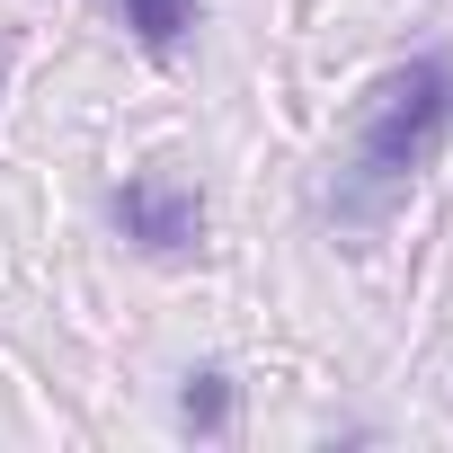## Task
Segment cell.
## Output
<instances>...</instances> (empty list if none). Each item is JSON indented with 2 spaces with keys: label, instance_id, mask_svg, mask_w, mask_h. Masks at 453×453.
Here are the masks:
<instances>
[{
  "label": "cell",
  "instance_id": "cell-1",
  "mask_svg": "<svg viewBox=\"0 0 453 453\" xmlns=\"http://www.w3.org/2000/svg\"><path fill=\"white\" fill-rule=\"evenodd\" d=\"M444 134H453V54L426 45L400 72H382L365 116H356V151H347V178L329 196L338 232H373V222L391 213V196L444 151Z\"/></svg>",
  "mask_w": 453,
  "mask_h": 453
},
{
  "label": "cell",
  "instance_id": "cell-3",
  "mask_svg": "<svg viewBox=\"0 0 453 453\" xmlns=\"http://www.w3.org/2000/svg\"><path fill=\"white\" fill-rule=\"evenodd\" d=\"M116 19L134 27V45H142L151 63H169V54L196 36V0H116Z\"/></svg>",
  "mask_w": 453,
  "mask_h": 453
},
{
  "label": "cell",
  "instance_id": "cell-2",
  "mask_svg": "<svg viewBox=\"0 0 453 453\" xmlns=\"http://www.w3.org/2000/svg\"><path fill=\"white\" fill-rule=\"evenodd\" d=\"M107 222H116L142 258H160V267H178V258L204 250V196H196L178 169H160V160L107 187Z\"/></svg>",
  "mask_w": 453,
  "mask_h": 453
},
{
  "label": "cell",
  "instance_id": "cell-4",
  "mask_svg": "<svg viewBox=\"0 0 453 453\" xmlns=\"http://www.w3.org/2000/svg\"><path fill=\"white\" fill-rule=\"evenodd\" d=\"M178 426L187 435H222V426H232V373H222V365H196L178 382Z\"/></svg>",
  "mask_w": 453,
  "mask_h": 453
}]
</instances>
